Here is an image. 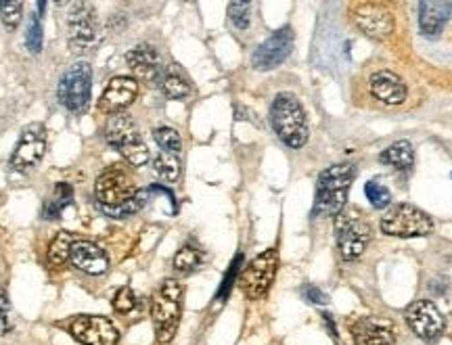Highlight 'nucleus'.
Listing matches in <instances>:
<instances>
[{"mask_svg":"<svg viewBox=\"0 0 452 345\" xmlns=\"http://www.w3.org/2000/svg\"><path fill=\"white\" fill-rule=\"evenodd\" d=\"M47 153V128L42 123H30L23 128L19 143L11 155V170L25 172L34 168Z\"/></svg>","mask_w":452,"mask_h":345,"instance_id":"9b49d317","label":"nucleus"},{"mask_svg":"<svg viewBox=\"0 0 452 345\" xmlns=\"http://www.w3.org/2000/svg\"><path fill=\"white\" fill-rule=\"evenodd\" d=\"M356 176V170L352 164H338L327 168L319 176L316 182V197L312 214L319 216H339L343 212L350 184Z\"/></svg>","mask_w":452,"mask_h":345,"instance_id":"f03ea898","label":"nucleus"},{"mask_svg":"<svg viewBox=\"0 0 452 345\" xmlns=\"http://www.w3.org/2000/svg\"><path fill=\"white\" fill-rule=\"evenodd\" d=\"M434 230L432 218L421 212L415 205L400 203L394 205L383 218H381V232L388 236L398 238H415V236H427Z\"/></svg>","mask_w":452,"mask_h":345,"instance_id":"6e6552de","label":"nucleus"},{"mask_svg":"<svg viewBox=\"0 0 452 345\" xmlns=\"http://www.w3.org/2000/svg\"><path fill=\"white\" fill-rule=\"evenodd\" d=\"M323 320H325V325H327V329H329V333H331V337L333 339H338L339 341V335H338V329H335V325H333V318H331V314H323Z\"/></svg>","mask_w":452,"mask_h":345,"instance_id":"e433bc0d","label":"nucleus"},{"mask_svg":"<svg viewBox=\"0 0 452 345\" xmlns=\"http://www.w3.org/2000/svg\"><path fill=\"white\" fill-rule=\"evenodd\" d=\"M138 95V84L134 78H113L112 82L107 84L105 92H103V105L109 109V111H121L126 109L128 105L134 103Z\"/></svg>","mask_w":452,"mask_h":345,"instance_id":"aec40b11","label":"nucleus"},{"mask_svg":"<svg viewBox=\"0 0 452 345\" xmlns=\"http://www.w3.org/2000/svg\"><path fill=\"white\" fill-rule=\"evenodd\" d=\"M73 243H76V238L71 236V232H67V230L56 232V236L49 247V264L51 266H63L69 260Z\"/></svg>","mask_w":452,"mask_h":345,"instance_id":"a878e982","label":"nucleus"},{"mask_svg":"<svg viewBox=\"0 0 452 345\" xmlns=\"http://www.w3.org/2000/svg\"><path fill=\"white\" fill-rule=\"evenodd\" d=\"M126 63L132 69V73L141 80H155L162 71V63H160V55L153 47L141 44L134 47L128 55H126Z\"/></svg>","mask_w":452,"mask_h":345,"instance_id":"412c9836","label":"nucleus"},{"mask_svg":"<svg viewBox=\"0 0 452 345\" xmlns=\"http://www.w3.org/2000/svg\"><path fill=\"white\" fill-rule=\"evenodd\" d=\"M8 312H11V301H8L6 289L0 285V335H6L13 329L8 320Z\"/></svg>","mask_w":452,"mask_h":345,"instance_id":"f704fd0d","label":"nucleus"},{"mask_svg":"<svg viewBox=\"0 0 452 345\" xmlns=\"http://www.w3.org/2000/svg\"><path fill=\"white\" fill-rule=\"evenodd\" d=\"M451 17L452 2L448 0H425L419 4V30L429 40H436L442 34Z\"/></svg>","mask_w":452,"mask_h":345,"instance_id":"f3484780","label":"nucleus"},{"mask_svg":"<svg viewBox=\"0 0 452 345\" xmlns=\"http://www.w3.org/2000/svg\"><path fill=\"white\" fill-rule=\"evenodd\" d=\"M160 86H162V90H164V95L168 99H184L191 92V84L176 69H166L160 75Z\"/></svg>","mask_w":452,"mask_h":345,"instance_id":"b1692460","label":"nucleus"},{"mask_svg":"<svg viewBox=\"0 0 452 345\" xmlns=\"http://www.w3.org/2000/svg\"><path fill=\"white\" fill-rule=\"evenodd\" d=\"M201 262H203L201 249L195 247V245H184L174 255V270L178 274H191V272H195L201 266Z\"/></svg>","mask_w":452,"mask_h":345,"instance_id":"393cba45","label":"nucleus"},{"mask_svg":"<svg viewBox=\"0 0 452 345\" xmlns=\"http://www.w3.org/2000/svg\"><path fill=\"white\" fill-rule=\"evenodd\" d=\"M335 232H338L339 253L345 262L360 258L362 251L367 249L369 241H371V234H373L371 226L354 212H341L339 214Z\"/></svg>","mask_w":452,"mask_h":345,"instance_id":"9d476101","label":"nucleus"},{"mask_svg":"<svg viewBox=\"0 0 452 345\" xmlns=\"http://www.w3.org/2000/svg\"><path fill=\"white\" fill-rule=\"evenodd\" d=\"M134 305H136V295H134V291L130 287H121L117 293H115V297H113V308L119 312V314H128V312H132L134 310Z\"/></svg>","mask_w":452,"mask_h":345,"instance_id":"72a5a7b5","label":"nucleus"},{"mask_svg":"<svg viewBox=\"0 0 452 345\" xmlns=\"http://www.w3.org/2000/svg\"><path fill=\"white\" fill-rule=\"evenodd\" d=\"M90 90H93V67L86 61H78L61 75L56 86V99L69 111L82 114L90 103Z\"/></svg>","mask_w":452,"mask_h":345,"instance_id":"0eeeda50","label":"nucleus"},{"mask_svg":"<svg viewBox=\"0 0 452 345\" xmlns=\"http://www.w3.org/2000/svg\"><path fill=\"white\" fill-rule=\"evenodd\" d=\"M379 162L396 170H408L415 164V149L408 140H398L379 155Z\"/></svg>","mask_w":452,"mask_h":345,"instance_id":"4be33fe9","label":"nucleus"},{"mask_svg":"<svg viewBox=\"0 0 452 345\" xmlns=\"http://www.w3.org/2000/svg\"><path fill=\"white\" fill-rule=\"evenodd\" d=\"M304 297H306L310 303H316V305H325V303H329L327 293H323L321 289L312 287V285H308V287L304 289Z\"/></svg>","mask_w":452,"mask_h":345,"instance_id":"c9c22d12","label":"nucleus"},{"mask_svg":"<svg viewBox=\"0 0 452 345\" xmlns=\"http://www.w3.org/2000/svg\"><path fill=\"white\" fill-rule=\"evenodd\" d=\"M364 193H367V199L371 201V205L375 210H386L390 205V201H392V193L379 180H369L367 186H364Z\"/></svg>","mask_w":452,"mask_h":345,"instance_id":"cd10ccee","label":"nucleus"},{"mask_svg":"<svg viewBox=\"0 0 452 345\" xmlns=\"http://www.w3.org/2000/svg\"><path fill=\"white\" fill-rule=\"evenodd\" d=\"M352 341L356 345H394V327L377 316H360L347 322Z\"/></svg>","mask_w":452,"mask_h":345,"instance_id":"dca6fc26","label":"nucleus"},{"mask_svg":"<svg viewBox=\"0 0 452 345\" xmlns=\"http://www.w3.org/2000/svg\"><path fill=\"white\" fill-rule=\"evenodd\" d=\"M69 333L84 345H115L119 331L105 316H78L69 322Z\"/></svg>","mask_w":452,"mask_h":345,"instance_id":"ddd939ff","label":"nucleus"},{"mask_svg":"<svg viewBox=\"0 0 452 345\" xmlns=\"http://www.w3.org/2000/svg\"><path fill=\"white\" fill-rule=\"evenodd\" d=\"M279 268L277 249H266L256 260H251L239 277V287L247 299H262L275 283Z\"/></svg>","mask_w":452,"mask_h":345,"instance_id":"1a4fd4ad","label":"nucleus"},{"mask_svg":"<svg viewBox=\"0 0 452 345\" xmlns=\"http://www.w3.org/2000/svg\"><path fill=\"white\" fill-rule=\"evenodd\" d=\"M153 138H155V143L162 147V151H166V153H180V149H182V138H180V134L174 130V128H170V126H162V128H157L155 132H153Z\"/></svg>","mask_w":452,"mask_h":345,"instance_id":"c85d7f7f","label":"nucleus"},{"mask_svg":"<svg viewBox=\"0 0 452 345\" xmlns=\"http://www.w3.org/2000/svg\"><path fill=\"white\" fill-rule=\"evenodd\" d=\"M354 23L364 36L373 40H386L394 32V15L379 2L358 4L354 11Z\"/></svg>","mask_w":452,"mask_h":345,"instance_id":"4468645a","label":"nucleus"},{"mask_svg":"<svg viewBox=\"0 0 452 345\" xmlns=\"http://www.w3.org/2000/svg\"><path fill=\"white\" fill-rule=\"evenodd\" d=\"M95 197L101 203L103 212L112 218H128L136 214L145 203L143 193L136 188L132 176L117 166L107 168L97 178Z\"/></svg>","mask_w":452,"mask_h":345,"instance_id":"f257e3e1","label":"nucleus"},{"mask_svg":"<svg viewBox=\"0 0 452 345\" xmlns=\"http://www.w3.org/2000/svg\"><path fill=\"white\" fill-rule=\"evenodd\" d=\"M228 17L237 30H247L251 23V4L249 2H230Z\"/></svg>","mask_w":452,"mask_h":345,"instance_id":"7c9ffc66","label":"nucleus"},{"mask_svg":"<svg viewBox=\"0 0 452 345\" xmlns=\"http://www.w3.org/2000/svg\"><path fill=\"white\" fill-rule=\"evenodd\" d=\"M21 15H23V2H13V0L0 2V21L8 32H13L21 23Z\"/></svg>","mask_w":452,"mask_h":345,"instance_id":"c756f323","label":"nucleus"},{"mask_svg":"<svg viewBox=\"0 0 452 345\" xmlns=\"http://www.w3.org/2000/svg\"><path fill=\"white\" fill-rule=\"evenodd\" d=\"M25 47L30 53H40L42 51V23L38 13L32 15L30 23H28V32H25Z\"/></svg>","mask_w":452,"mask_h":345,"instance_id":"2f4dec72","label":"nucleus"},{"mask_svg":"<svg viewBox=\"0 0 452 345\" xmlns=\"http://www.w3.org/2000/svg\"><path fill=\"white\" fill-rule=\"evenodd\" d=\"M404 316H406V322L412 329V333L423 341L440 339V335L446 329V320H444L442 312L429 299H419V301L410 303L406 308Z\"/></svg>","mask_w":452,"mask_h":345,"instance_id":"f8f14e48","label":"nucleus"},{"mask_svg":"<svg viewBox=\"0 0 452 345\" xmlns=\"http://www.w3.org/2000/svg\"><path fill=\"white\" fill-rule=\"evenodd\" d=\"M105 138L113 149H117L124 159L136 168L145 166L149 162V149L136 128V121L124 111L109 115L105 123Z\"/></svg>","mask_w":452,"mask_h":345,"instance_id":"39448f33","label":"nucleus"},{"mask_svg":"<svg viewBox=\"0 0 452 345\" xmlns=\"http://www.w3.org/2000/svg\"><path fill=\"white\" fill-rule=\"evenodd\" d=\"M69 260H71V264H73L78 270H82V272H86V274H93V277L103 274V272L109 268V258H107V253H105L99 245H95V243H90V241H76V243L71 245Z\"/></svg>","mask_w":452,"mask_h":345,"instance_id":"a211bd4d","label":"nucleus"},{"mask_svg":"<svg viewBox=\"0 0 452 345\" xmlns=\"http://www.w3.org/2000/svg\"><path fill=\"white\" fill-rule=\"evenodd\" d=\"M241 262H243V253H237V258L232 260V264H230L228 272L225 274V281H222V285H220L218 293H216V301H220V303H222V301H226V299H228L230 291H232L234 283H237V274H239Z\"/></svg>","mask_w":452,"mask_h":345,"instance_id":"473e14b6","label":"nucleus"},{"mask_svg":"<svg viewBox=\"0 0 452 345\" xmlns=\"http://www.w3.org/2000/svg\"><path fill=\"white\" fill-rule=\"evenodd\" d=\"M67 40L73 53H93L101 40L103 32L90 2H69L65 15Z\"/></svg>","mask_w":452,"mask_h":345,"instance_id":"20e7f679","label":"nucleus"},{"mask_svg":"<svg viewBox=\"0 0 452 345\" xmlns=\"http://www.w3.org/2000/svg\"><path fill=\"white\" fill-rule=\"evenodd\" d=\"M182 310V285L168 279L157 289L151 301V318L155 327V339L160 344H170L176 335Z\"/></svg>","mask_w":452,"mask_h":345,"instance_id":"423d86ee","label":"nucleus"},{"mask_svg":"<svg viewBox=\"0 0 452 345\" xmlns=\"http://www.w3.org/2000/svg\"><path fill=\"white\" fill-rule=\"evenodd\" d=\"M73 199V190L67 182H59L55 186V195L53 199H49L42 207V218L44 220H56L61 216V212L71 203Z\"/></svg>","mask_w":452,"mask_h":345,"instance_id":"5701e85b","label":"nucleus"},{"mask_svg":"<svg viewBox=\"0 0 452 345\" xmlns=\"http://www.w3.org/2000/svg\"><path fill=\"white\" fill-rule=\"evenodd\" d=\"M371 92L386 105H400L406 99V86L394 71H377L371 75Z\"/></svg>","mask_w":452,"mask_h":345,"instance_id":"6ab92c4d","label":"nucleus"},{"mask_svg":"<svg viewBox=\"0 0 452 345\" xmlns=\"http://www.w3.org/2000/svg\"><path fill=\"white\" fill-rule=\"evenodd\" d=\"M153 170L164 182H176L180 178V159L174 153L162 151L153 162Z\"/></svg>","mask_w":452,"mask_h":345,"instance_id":"bb28decb","label":"nucleus"},{"mask_svg":"<svg viewBox=\"0 0 452 345\" xmlns=\"http://www.w3.org/2000/svg\"><path fill=\"white\" fill-rule=\"evenodd\" d=\"M291 51H293V32L291 28H281L254 51L251 65L260 71L277 69L291 55Z\"/></svg>","mask_w":452,"mask_h":345,"instance_id":"2eb2a0df","label":"nucleus"},{"mask_svg":"<svg viewBox=\"0 0 452 345\" xmlns=\"http://www.w3.org/2000/svg\"><path fill=\"white\" fill-rule=\"evenodd\" d=\"M270 121L277 136L291 149H302L308 143V119L302 103L293 95H277L270 107Z\"/></svg>","mask_w":452,"mask_h":345,"instance_id":"7ed1b4c3","label":"nucleus"}]
</instances>
